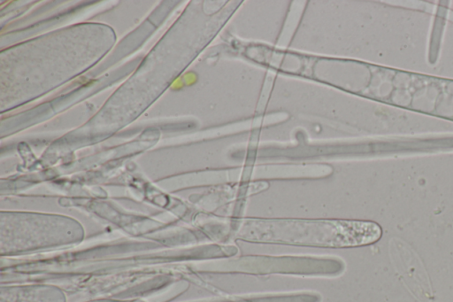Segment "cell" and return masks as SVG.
Returning a JSON list of instances; mask_svg holds the SVG:
<instances>
[{"mask_svg":"<svg viewBox=\"0 0 453 302\" xmlns=\"http://www.w3.org/2000/svg\"><path fill=\"white\" fill-rule=\"evenodd\" d=\"M1 302H65L64 293L50 285L2 287Z\"/></svg>","mask_w":453,"mask_h":302,"instance_id":"6da1fadb","label":"cell"}]
</instances>
